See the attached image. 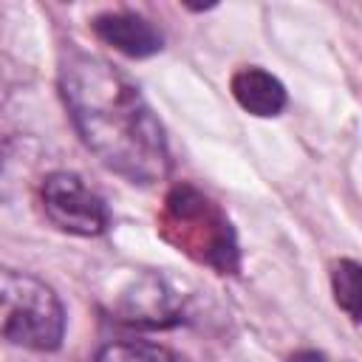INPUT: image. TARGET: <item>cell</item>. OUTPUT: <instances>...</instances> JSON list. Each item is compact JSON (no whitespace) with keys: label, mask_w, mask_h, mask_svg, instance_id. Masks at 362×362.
I'll list each match as a JSON object with an SVG mask.
<instances>
[{"label":"cell","mask_w":362,"mask_h":362,"mask_svg":"<svg viewBox=\"0 0 362 362\" xmlns=\"http://www.w3.org/2000/svg\"><path fill=\"white\" fill-rule=\"evenodd\" d=\"M331 291L337 305L351 317V322H359V300H362V269L354 257H339L331 266Z\"/></svg>","instance_id":"obj_9"},{"label":"cell","mask_w":362,"mask_h":362,"mask_svg":"<svg viewBox=\"0 0 362 362\" xmlns=\"http://www.w3.org/2000/svg\"><path fill=\"white\" fill-rule=\"evenodd\" d=\"M110 320L133 328H173L184 320V297L156 272L133 277L110 303Z\"/></svg>","instance_id":"obj_5"},{"label":"cell","mask_w":362,"mask_h":362,"mask_svg":"<svg viewBox=\"0 0 362 362\" xmlns=\"http://www.w3.org/2000/svg\"><path fill=\"white\" fill-rule=\"evenodd\" d=\"M57 88L82 144L107 170L139 187L170 175L167 130L124 71L68 42L59 54Z\"/></svg>","instance_id":"obj_1"},{"label":"cell","mask_w":362,"mask_h":362,"mask_svg":"<svg viewBox=\"0 0 362 362\" xmlns=\"http://www.w3.org/2000/svg\"><path fill=\"white\" fill-rule=\"evenodd\" d=\"M164 238L178 252L215 269L218 274L240 272V246L226 212L192 184H175L164 198Z\"/></svg>","instance_id":"obj_2"},{"label":"cell","mask_w":362,"mask_h":362,"mask_svg":"<svg viewBox=\"0 0 362 362\" xmlns=\"http://www.w3.org/2000/svg\"><path fill=\"white\" fill-rule=\"evenodd\" d=\"M93 362H187L178 351L150 342V339H119V342H105Z\"/></svg>","instance_id":"obj_8"},{"label":"cell","mask_w":362,"mask_h":362,"mask_svg":"<svg viewBox=\"0 0 362 362\" xmlns=\"http://www.w3.org/2000/svg\"><path fill=\"white\" fill-rule=\"evenodd\" d=\"M90 28L105 45H110L113 51L130 59H147L164 48L161 28L139 11H127V8L102 11L90 20Z\"/></svg>","instance_id":"obj_6"},{"label":"cell","mask_w":362,"mask_h":362,"mask_svg":"<svg viewBox=\"0 0 362 362\" xmlns=\"http://www.w3.org/2000/svg\"><path fill=\"white\" fill-rule=\"evenodd\" d=\"M286 362H325V354H320L314 348H303V351H294Z\"/></svg>","instance_id":"obj_10"},{"label":"cell","mask_w":362,"mask_h":362,"mask_svg":"<svg viewBox=\"0 0 362 362\" xmlns=\"http://www.w3.org/2000/svg\"><path fill=\"white\" fill-rule=\"evenodd\" d=\"M40 204L45 218L68 235L76 238H99L110 229L113 215L105 198L90 189L82 175L68 170H54L40 184Z\"/></svg>","instance_id":"obj_4"},{"label":"cell","mask_w":362,"mask_h":362,"mask_svg":"<svg viewBox=\"0 0 362 362\" xmlns=\"http://www.w3.org/2000/svg\"><path fill=\"white\" fill-rule=\"evenodd\" d=\"M229 90H232L235 102L240 105V110H246L249 116H257V119H274L288 105L286 85L272 71H266L260 65L238 68L229 79Z\"/></svg>","instance_id":"obj_7"},{"label":"cell","mask_w":362,"mask_h":362,"mask_svg":"<svg viewBox=\"0 0 362 362\" xmlns=\"http://www.w3.org/2000/svg\"><path fill=\"white\" fill-rule=\"evenodd\" d=\"M65 305L37 274L0 266V339L28 351H57L65 339Z\"/></svg>","instance_id":"obj_3"}]
</instances>
